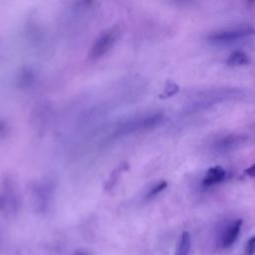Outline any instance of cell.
Instances as JSON below:
<instances>
[{"label":"cell","mask_w":255,"mask_h":255,"mask_svg":"<svg viewBox=\"0 0 255 255\" xmlns=\"http://www.w3.org/2000/svg\"><path fill=\"white\" fill-rule=\"evenodd\" d=\"M120 34L121 28L117 25L103 31L93 43L89 54V58L91 60H98L102 58L104 55H106L117 42Z\"/></svg>","instance_id":"cell-1"},{"label":"cell","mask_w":255,"mask_h":255,"mask_svg":"<svg viewBox=\"0 0 255 255\" xmlns=\"http://www.w3.org/2000/svg\"><path fill=\"white\" fill-rule=\"evenodd\" d=\"M163 120V114L160 112L147 114L140 117H135L133 119L128 120L126 122L122 127L119 128V133L127 134L138 130H145L150 129L160 124Z\"/></svg>","instance_id":"cell-2"},{"label":"cell","mask_w":255,"mask_h":255,"mask_svg":"<svg viewBox=\"0 0 255 255\" xmlns=\"http://www.w3.org/2000/svg\"><path fill=\"white\" fill-rule=\"evenodd\" d=\"M254 33V28L250 25H241L222 30L214 31L207 36V40L214 43H228L235 41L246 36H250Z\"/></svg>","instance_id":"cell-3"},{"label":"cell","mask_w":255,"mask_h":255,"mask_svg":"<svg viewBox=\"0 0 255 255\" xmlns=\"http://www.w3.org/2000/svg\"><path fill=\"white\" fill-rule=\"evenodd\" d=\"M240 95L239 90L235 89H224V90H213L207 92L203 96H199V100L193 104H190V110L197 111L198 109H206L209 106L214 105L217 102L231 99L233 97L238 98Z\"/></svg>","instance_id":"cell-4"},{"label":"cell","mask_w":255,"mask_h":255,"mask_svg":"<svg viewBox=\"0 0 255 255\" xmlns=\"http://www.w3.org/2000/svg\"><path fill=\"white\" fill-rule=\"evenodd\" d=\"M248 140V136L239 133H230L214 142V148L218 152H229L238 148L240 145L245 144Z\"/></svg>","instance_id":"cell-5"},{"label":"cell","mask_w":255,"mask_h":255,"mask_svg":"<svg viewBox=\"0 0 255 255\" xmlns=\"http://www.w3.org/2000/svg\"><path fill=\"white\" fill-rule=\"evenodd\" d=\"M242 223H243L242 219H237L227 226V228L225 229V232L221 238V241H220L221 247L223 249L230 247L236 241V239L238 238V235L240 233Z\"/></svg>","instance_id":"cell-6"},{"label":"cell","mask_w":255,"mask_h":255,"mask_svg":"<svg viewBox=\"0 0 255 255\" xmlns=\"http://www.w3.org/2000/svg\"><path fill=\"white\" fill-rule=\"evenodd\" d=\"M226 177V170L219 166H212L210 167L207 172L205 173L203 179H202V185L203 186H212L214 184H217L224 180Z\"/></svg>","instance_id":"cell-7"},{"label":"cell","mask_w":255,"mask_h":255,"mask_svg":"<svg viewBox=\"0 0 255 255\" xmlns=\"http://www.w3.org/2000/svg\"><path fill=\"white\" fill-rule=\"evenodd\" d=\"M128 169V163H127L126 161H123L118 166H116L114 168V170L111 172L109 178L107 179V181L105 183V190L109 191V190L113 189V187L118 183L119 178L121 177V174Z\"/></svg>","instance_id":"cell-8"},{"label":"cell","mask_w":255,"mask_h":255,"mask_svg":"<svg viewBox=\"0 0 255 255\" xmlns=\"http://www.w3.org/2000/svg\"><path fill=\"white\" fill-rule=\"evenodd\" d=\"M226 64L231 67L246 66L250 64V58L245 52L237 50L228 56V58L226 59Z\"/></svg>","instance_id":"cell-9"},{"label":"cell","mask_w":255,"mask_h":255,"mask_svg":"<svg viewBox=\"0 0 255 255\" xmlns=\"http://www.w3.org/2000/svg\"><path fill=\"white\" fill-rule=\"evenodd\" d=\"M190 248H191L190 234L187 231H183L178 242L176 255H189Z\"/></svg>","instance_id":"cell-10"},{"label":"cell","mask_w":255,"mask_h":255,"mask_svg":"<svg viewBox=\"0 0 255 255\" xmlns=\"http://www.w3.org/2000/svg\"><path fill=\"white\" fill-rule=\"evenodd\" d=\"M179 91V86L174 83V82H171V81H167L164 88H163V91L158 95V98L159 99H167V98H170L174 95H176Z\"/></svg>","instance_id":"cell-11"},{"label":"cell","mask_w":255,"mask_h":255,"mask_svg":"<svg viewBox=\"0 0 255 255\" xmlns=\"http://www.w3.org/2000/svg\"><path fill=\"white\" fill-rule=\"evenodd\" d=\"M167 187V181L165 180H160L158 181L155 185H153L146 193V199H150L157 194H159L162 190H164Z\"/></svg>","instance_id":"cell-12"},{"label":"cell","mask_w":255,"mask_h":255,"mask_svg":"<svg viewBox=\"0 0 255 255\" xmlns=\"http://www.w3.org/2000/svg\"><path fill=\"white\" fill-rule=\"evenodd\" d=\"M255 251V237L251 236L249 240L246 242L244 248V255H253Z\"/></svg>","instance_id":"cell-13"},{"label":"cell","mask_w":255,"mask_h":255,"mask_svg":"<svg viewBox=\"0 0 255 255\" xmlns=\"http://www.w3.org/2000/svg\"><path fill=\"white\" fill-rule=\"evenodd\" d=\"M244 173L249 175L250 177H253L254 176V164H251L249 167H247L245 170H244Z\"/></svg>","instance_id":"cell-14"},{"label":"cell","mask_w":255,"mask_h":255,"mask_svg":"<svg viewBox=\"0 0 255 255\" xmlns=\"http://www.w3.org/2000/svg\"><path fill=\"white\" fill-rule=\"evenodd\" d=\"M77 255H85V254H82V253H78Z\"/></svg>","instance_id":"cell-15"}]
</instances>
